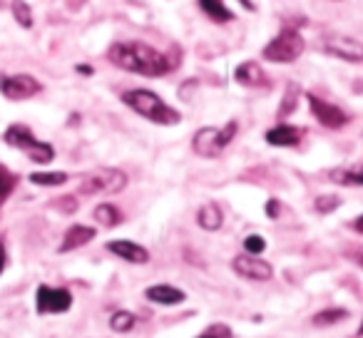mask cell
I'll use <instances>...</instances> for the list:
<instances>
[{
  "mask_svg": "<svg viewBox=\"0 0 363 338\" xmlns=\"http://www.w3.org/2000/svg\"><path fill=\"white\" fill-rule=\"evenodd\" d=\"M112 65L120 70L137 72L145 77H162L172 70V62L160 50L145 45V43H115L107 52Z\"/></svg>",
  "mask_w": 363,
  "mask_h": 338,
  "instance_id": "6da1fadb",
  "label": "cell"
},
{
  "mask_svg": "<svg viewBox=\"0 0 363 338\" xmlns=\"http://www.w3.org/2000/svg\"><path fill=\"white\" fill-rule=\"evenodd\" d=\"M122 102H125L130 110H135L140 117L155 122V125H177L182 120L179 112L174 107H169L160 95L150 90H130L122 95Z\"/></svg>",
  "mask_w": 363,
  "mask_h": 338,
  "instance_id": "7a4b0ae2",
  "label": "cell"
},
{
  "mask_svg": "<svg viewBox=\"0 0 363 338\" xmlns=\"http://www.w3.org/2000/svg\"><path fill=\"white\" fill-rule=\"evenodd\" d=\"M6 142L11 147L23 150L33 162H38V164H48V162H52V157H55V150H52L48 142L35 140V137H33V132L28 130L26 125L8 127V130H6Z\"/></svg>",
  "mask_w": 363,
  "mask_h": 338,
  "instance_id": "3957f363",
  "label": "cell"
},
{
  "mask_svg": "<svg viewBox=\"0 0 363 338\" xmlns=\"http://www.w3.org/2000/svg\"><path fill=\"white\" fill-rule=\"evenodd\" d=\"M234 135H237V122H229L227 127H202L194 135L192 147L199 157H219L234 140Z\"/></svg>",
  "mask_w": 363,
  "mask_h": 338,
  "instance_id": "277c9868",
  "label": "cell"
},
{
  "mask_svg": "<svg viewBox=\"0 0 363 338\" xmlns=\"http://www.w3.org/2000/svg\"><path fill=\"white\" fill-rule=\"evenodd\" d=\"M301 52H303V38L298 35L296 30L286 28V30H281L267 47H264L262 55L267 57L269 62H279V65H284V62L298 60Z\"/></svg>",
  "mask_w": 363,
  "mask_h": 338,
  "instance_id": "5b68a950",
  "label": "cell"
},
{
  "mask_svg": "<svg viewBox=\"0 0 363 338\" xmlns=\"http://www.w3.org/2000/svg\"><path fill=\"white\" fill-rule=\"evenodd\" d=\"M127 187V174L120 169H97L80 182V194H117Z\"/></svg>",
  "mask_w": 363,
  "mask_h": 338,
  "instance_id": "8992f818",
  "label": "cell"
},
{
  "mask_svg": "<svg viewBox=\"0 0 363 338\" xmlns=\"http://www.w3.org/2000/svg\"><path fill=\"white\" fill-rule=\"evenodd\" d=\"M70 306H72V293L67 288L38 286V296H35L38 313H62Z\"/></svg>",
  "mask_w": 363,
  "mask_h": 338,
  "instance_id": "52a82bcc",
  "label": "cell"
},
{
  "mask_svg": "<svg viewBox=\"0 0 363 338\" xmlns=\"http://www.w3.org/2000/svg\"><path fill=\"white\" fill-rule=\"evenodd\" d=\"M40 90L43 85L30 75H8L0 80V92L8 100H28V97H35Z\"/></svg>",
  "mask_w": 363,
  "mask_h": 338,
  "instance_id": "ba28073f",
  "label": "cell"
},
{
  "mask_svg": "<svg viewBox=\"0 0 363 338\" xmlns=\"http://www.w3.org/2000/svg\"><path fill=\"white\" fill-rule=\"evenodd\" d=\"M323 50L333 57H341L346 62H363V43L346 35H328L323 38Z\"/></svg>",
  "mask_w": 363,
  "mask_h": 338,
  "instance_id": "9c48e42d",
  "label": "cell"
},
{
  "mask_svg": "<svg viewBox=\"0 0 363 338\" xmlns=\"http://www.w3.org/2000/svg\"><path fill=\"white\" fill-rule=\"evenodd\" d=\"M234 271L242 278H249V281H269L274 276V269L269 261L259 257H252V254H242V257L234 259Z\"/></svg>",
  "mask_w": 363,
  "mask_h": 338,
  "instance_id": "30bf717a",
  "label": "cell"
},
{
  "mask_svg": "<svg viewBox=\"0 0 363 338\" xmlns=\"http://www.w3.org/2000/svg\"><path fill=\"white\" fill-rule=\"evenodd\" d=\"M306 100H308V107H311L313 117H316L323 127H328V130H338V127H343L348 122L346 112H343L341 107L331 105V102H326V100H318L316 95H306Z\"/></svg>",
  "mask_w": 363,
  "mask_h": 338,
  "instance_id": "8fae6325",
  "label": "cell"
},
{
  "mask_svg": "<svg viewBox=\"0 0 363 338\" xmlns=\"http://www.w3.org/2000/svg\"><path fill=\"white\" fill-rule=\"evenodd\" d=\"M107 252L115 254V257L125 259L130 264H147L150 261V252L145 247L135 242H127V239H115V242L107 244Z\"/></svg>",
  "mask_w": 363,
  "mask_h": 338,
  "instance_id": "7c38bea8",
  "label": "cell"
},
{
  "mask_svg": "<svg viewBox=\"0 0 363 338\" xmlns=\"http://www.w3.org/2000/svg\"><path fill=\"white\" fill-rule=\"evenodd\" d=\"M92 239H95V229L85 227V224H75V227H70L65 232V237H62V244H60V249H57V252H60V254L75 252V249L90 244Z\"/></svg>",
  "mask_w": 363,
  "mask_h": 338,
  "instance_id": "4fadbf2b",
  "label": "cell"
},
{
  "mask_svg": "<svg viewBox=\"0 0 363 338\" xmlns=\"http://www.w3.org/2000/svg\"><path fill=\"white\" fill-rule=\"evenodd\" d=\"M328 179L333 184H341V187H363V164L336 167L328 172Z\"/></svg>",
  "mask_w": 363,
  "mask_h": 338,
  "instance_id": "5bb4252c",
  "label": "cell"
},
{
  "mask_svg": "<svg viewBox=\"0 0 363 338\" xmlns=\"http://www.w3.org/2000/svg\"><path fill=\"white\" fill-rule=\"evenodd\" d=\"M234 77H237V82H242V85L247 87H264L269 85L267 82V75H264L262 65L254 60H247L242 62V65L237 67V72H234Z\"/></svg>",
  "mask_w": 363,
  "mask_h": 338,
  "instance_id": "9a60e30c",
  "label": "cell"
},
{
  "mask_svg": "<svg viewBox=\"0 0 363 338\" xmlns=\"http://www.w3.org/2000/svg\"><path fill=\"white\" fill-rule=\"evenodd\" d=\"M267 142L274 147H296L301 142V130L291 125H279L267 132Z\"/></svg>",
  "mask_w": 363,
  "mask_h": 338,
  "instance_id": "2e32d148",
  "label": "cell"
},
{
  "mask_svg": "<svg viewBox=\"0 0 363 338\" xmlns=\"http://www.w3.org/2000/svg\"><path fill=\"white\" fill-rule=\"evenodd\" d=\"M147 298L155 303H164V306H174V303L184 301V291L177 286H167V283H157V286L147 288Z\"/></svg>",
  "mask_w": 363,
  "mask_h": 338,
  "instance_id": "e0dca14e",
  "label": "cell"
},
{
  "mask_svg": "<svg viewBox=\"0 0 363 338\" xmlns=\"http://www.w3.org/2000/svg\"><path fill=\"white\" fill-rule=\"evenodd\" d=\"M222 222H224V214H222V209H219V204L207 202L204 207H199L197 224L202 229H207V232H217V229H222Z\"/></svg>",
  "mask_w": 363,
  "mask_h": 338,
  "instance_id": "ac0fdd59",
  "label": "cell"
},
{
  "mask_svg": "<svg viewBox=\"0 0 363 338\" xmlns=\"http://www.w3.org/2000/svg\"><path fill=\"white\" fill-rule=\"evenodd\" d=\"M199 8L212 18L214 23H229L234 21V13L224 6L222 0H199Z\"/></svg>",
  "mask_w": 363,
  "mask_h": 338,
  "instance_id": "d6986e66",
  "label": "cell"
},
{
  "mask_svg": "<svg viewBox=\"0 0 363 338\" xmlns=\"http://www.w3.org/2000/svg\"><path fill=\"white\" fill-rule=\"evenodd\" d=\"M95 222L102 224V227H117V224L122 222V214L117 207H112V204H100V207H95Z\"/></svg>",
  "mask_w": 363,
  "mask_h": 338,
  "instance_id": "ffe728a7",
  "label": "cell"
},
{
  "mask_svg": "<svg viewBox=\"0 0 363 338\" xmlns=\"http://www.w3.org/2000/svg\"><path fill=\"white\" fill-rule=\"evenodd\" d=\"M30 182L38 184V187H60V184L67 182L65 172H35L30 174Z\"/></svg>",
  "mask_w": 363,
  "mask_h": 338,
  "instance_id": "44dd1931",
  "label": "cell"
},
{
  "mask_svg": "<svg viewBox=\"0 0 363 338\" xmlns=\"http://www.w3.org/2000/svg\"><path fill=\"white\" fill-rule=\"evenodd\" d=\"M18 184V177L11 172V169H6V167L0 164V207L6 204V199L13 194V189H16Z\"/></svg>",
  "mask_w": 363,
  "mask_h": 338,
  "instance_id": "7402d4cb",
  "label": "cell"
},
{
  "mask_svg": "<svg viewBox=\"0 0 363 338\" xmlns=\"http://www.w3.org/2000/svg\"><path fill=\"white\" fill-rule=\"evenodd\" d=\"M132 326H135V313H130V311H117V313H112V318H110V328H112V331L127 333Z\"/></svg>",
  "mask_w": 363,
  "mask_h": 338,
  "instance_id": "603a6c76",
  "label": "cell"
},
{
  "mask_svg": "<svg viewBox=\"0 0 363 338\" xmlns=\"http://www.w3.org/2000/svg\"><path fill=\"white\" fill-rule=\"evenodd\" d=\"M13 16L23 28H33V11L26 0H13Z\"/></svg>",
  "mask_w": 363,
  "mask_h": 338,
  "instance_id": "cb8c5ba5",
  "label": "cell"
},
{
  "mask_svg": "<svg viewBox=\"0 0 363 338\" xmlns=\"http://www.w3.org/2000/svg\"><path fill=\"white\" fill-rule=\"evenodd\" d=\"M313 207H316L318 214H331V212H336V209L341 207V199L333 197V194H321V197L313 202Z\"/></svg>",
  "mask_w": 363,
  "mask_h": 338,
  "instance_id": "d4e9b609",
  "label": "cell"
},
{
  "mask_svg": "<svg viewBox=\"0 0 363 338\" xmlns=\"http://www.w3.org/2000/svg\"><path fill=\"white\" fill-rule=\"evenodd\" d=\"M346 316V311L343 308H331V311H321L313 316V323L316 326H331V323H338L341 318Z\"/></svg>",
  "mask_w": 363,
  "mask_h": 338,
  "instance_id": "484cf974",
  "label": "cell"
},
{
  "mask_svg": "<svg viewBox=\"0 0 363 338\" xmlns=\"http://www.w3.org/2000/svg\"><path fill=\"white\" fill-rule=\"evenodd\" d=\"M197 338H232V328L224 326V323H214L207 331H202Z\"/></svg>",
  "mask_w": 363,
  "mask_h": 338,
  "instance_id": "4316f807",
  "label": "cell"
},
{
  "mask_svg": "<svg viewBox=\"0 0 363 338\" xmlns=\"http://www.w3.org/2000/svg\"><path fill=\"white\" fill-rule=\"evenodd\" d=\"M244 249H247V254H252V257H257V254H262L264 249H267V242H264L259 234H252V237L244 239Z\"/></svg>",
  "mask_w": 363,
  "mask_h": 338,
  "instance_id": "83f0119b",
  "label": "cell"
},
{
  "mask_svg": "<svg viewBox=\"0 0 363 338\" xmlns=\"http://www.w3.org/2000/svg\"><path fill=\"white\" fill-rule=\"evenodd\" d=\"M55 207L60 209V212H65V214H72L77 209V199L75 197H62V199H57V202H55Z\"/></svg>",
  "mask_w": 363,
  "mask_h": 338,
  "instance_id": "f1b7e54d",
  "label": "cell"
},
{
  "mask_svg": "<svg viewBox=\"0 0 363 338\" xmlns=\"http://www.w3.org/2000/svg\"><path fill=\"white\" fill-rule=\"evenodd\" d=\"M8 264V254H6V242L0 239V274H3V269H6Z\"/></svg>",
  "mask_w": 363,
  "mask_h": 338,
  "instance_id": "f546056e",
  "label": "cell"
},
{
  "mask_svg": "<svg viewBox=\"0 0 363 338\" xmlns=\"http://www.w3.org/2000/svg\"><path fill=\"white\" fill-rule=\"evenodd\" d=\"M353 229H356L358 234H363V214H361V217L356 219V222H353Z\"/></svg>",
  "mask_w": 363,
  "mask_h": 338,
  "instance_id": "4dcf8cb0",
  "label": "cell"
},
{
  "mask_svg": "<svg viewBox=\"0 0 363 338\" xmlns=\"http://www.w3.org/2000/svg\"><path fill=\"white\" fill-rule=\"evenodd\" d=\"M277 209H279V204L277 202H269V217H277Z\"/></svg>",
  "mask_w": 363,
  "mask_h": 338,
  "instance_id": "1f68e13d",
  "label": "cell"
},
{
  "mask_svg": "<svg viewBox=\"0 0 363 338\" xmlns=\"http://www.w3.org/2000/svg\"><path fill=\"white\" fill-rule=\"evenodd\" d=\"M239 3H242V6L247 8V11H257V6H254L252 0H239Z\"/></svg>",
  "mask_w": 363,
  "mask_h": 338,
  "instance_id": "d6a6232c",
  "label": "cell"
},
{
  "mask_svg": "<svg viewBox=\"0 0 363 338\" xmlns=\"http://www.w3.org/2000/svg\"><path fill=\"white\" fill-rule=\"evenodd\" d=\"M356 336H363V321H361V326H358V331H356Z\"/></svg>",
  "mask_w": 363,
  "mask_h": 338,
  "instance_id": "836d02e7",
  "label": "cell"
},
{
  "mask_svg": "<svg viewBox=\"0 0 363 338\" xmlns=\"http://www.w3.org/2000/svg\"><path fill=\"white\" fill-rule=\"evenodd\" d=\"M361 264H363V259H361Z\"/></svg>",
  "mask_w": 363,
  "mask_h": 338,
  "instance_id": "e575fe53",
  "label": "cell"
}]
</instances>
